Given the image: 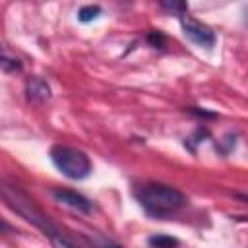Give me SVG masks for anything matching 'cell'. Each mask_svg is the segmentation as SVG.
Instances as JSON below:
<instances>
[{
  "mask_svg": "<svg viewBox=\"0 0 248 248\" xmlns=\"http://www.w3.org/2000/svg\"><path fill=\"white\" fill-rule=\"evenodd\" d=\"M180 25H182L184 37H188L194 45L203 46V48H211L215 45V33L205 23L184 14V16H180Z\"/></svg>",
  "mask_w": 248,
  "mask_h": 248,
  "instance_id": "4",
  "label": "cell"
},
{
  "mask_svg": "<svg viewBox=\"0 0 248 248\" xmlns=\"http://www.w3.org/2000/svg\"><path fill=\"white\" fill-rule=\"evenodd\" d=\"M161 6H163L165 10H169V12H174L178 17L184 16L186 10H188V4H186V2H161Z\"/></svg>",
  "mask_w": 248,
  "mask_h": 248,
  "instance_id": "10",
  "label": "cell"
},
{
  "mask_svg": "<svg viewBox=\"0 0 248 248\" xmlns=\"http://www.w3.org/2000/svg\"><path fill=\"white\" fill-rule=\"evenodd\" d=\"M50 159L56 165V169L68 178L79 180L91 172V161L79 149L66 147V145H54L50 149Z\"/></svg>",
  "mask_w": 248,
  "mask_h": 248,
  "instance_id": "3",
  "label": "cell"
},
{
  "mask_svg": "<svg viewBox=\"0 0 248 248\" xmlns=\"http://www.w3.org/2000/svg\"><path fill=\"white\" fill-rule=\"evenodd\" d=\"M52 196H54L56 202L66 203V205H70V207H74L78 211H83V213H89L91 211V202L85 196H81V194H78L74 190H66V188L52 190Z\"/></svg>",
  "mask_w": 248,
  "mask_h": 248,
  "instance_id": "5",
  "label": "cell"
},
{
  "mask_svg": "<svg viewBox=\"0 0 248 248\" xmlns=\"http://www.w3.org/2000/svg\"><path fill=\"white\" fill-rule=\"evenodd\" d=\"M2 196H4L6 203H8L16 213H19L25 221H29L31 225H35L37 229H41L43 234L48 236V240L52 242L54 248H78V246L48 219V215H45V211H43L41 207H37L35 202H33L25 192H21L17 186L4 184V186H2Z\"/></svg>",
  "mask_w": 248,
  "mask_h": 248,
  "instance_id": "1",
  "label": "cell"
},
{
  "mask_svg": "<svg viewBox=\"0 0 248 248\" xmlns=\"http://www.w3.org/2000/svg\"><path fill=\"white\" fill-rule=\"evenodd\" d=\"M147 43L151 46H157V48H163L165 46V35L161 31H149L147 33Z\"/></svg>",
  "mask_w": 248,
  "mask_h": 248,
  "instance_id": "11",
  "label": "cell"
},
{
  "mask_svg": "<svg viewBox=\"0 0 248 248\" xmlns=\"http://www.w3.org/2000/svg\"><path fill=\"white\" fill-rule=\"evenodd\" d=\"M25 93L31 101H37V103H43L50 97V87L48 83L43 79V78H29L27 79V85H25Z\"/></svg>",
  "mask_w": 248,
  "mask_h": 248,
  "instance_id": "6",
  "label": "cell"
},
{
  "mask_svg": "<svg viewBox=\"0 0 248 248\" xmlns=\"http://www.w3.org/2000/svg\"><path fill=\"white\" fill-rule=\"evenodd\" d=\"M136 198L141 203V207L155 217H167L174 211H178L180 207L186 205V196L167 184H143L136 190Z\"/></svg>",
  "mask_w": 248,
  "mask_h": 248,
  "instance_id": "2",
  "label": "cell"
},
{
  "mask_svg": "<svg viewBox=\"0 0 248 248\" xmlns=\"http://www.w3.org/2000/svg\"><path fill=\"white\" fill-rule=\"evenodd\" d=\"M103 248H124V246H120V244H110V242H108V244H105Z\"/></svg>",
  "mask_w": 248,
  "mask_h": 248,
  "instance_id": "13",
  "label": "cell"
},
{
  "mask_svg": "<svg viewBox=\"0 0 248 248\" xmlns=\"http://www.w3.org/2000/svg\"><path fill=\"white\" fill-rule=\"evenodd\" d=\"M0 66H2V70H4V72H16V70H21V62H19L16 56H10L6 50L2 52Z\"/></svg>",
  "mask_w": 248,
  "mask_h": 248,
  "instance_id": "8",
  "label": "cell"
},
{
  "mask_svg": "<svg viewBox=\"0 0 248 248\" xmlns=\"http://www.w3.org/2000/svg\"><path fill=\"white\" fill-rule=\"evenodd\" d=\"M101 14V8L99 6H83L79 12H78V19L87 23V21H93L95 17H99Z\"/></svg>",
  "mask_w": 248,
  "mask_h": 248,
  "instance_id": "9",
  "label": "cell"
},
{
  "mask_svg": "<svg viewBox=\"0 0 248 248\" xmlns=\"http://www.w3.org/2000/svg\"><path fill=\"white\" fill-rule=\"evenodd\" d=\"M188 112H192L196 116H202V118H215L217 116L215 112H209V110H203V108H198V107H190Z\"/></svg>",
  "mask_w": 248,
  "mask_h": 248,
  "instance_id": "12",
  "label": "cell"
},
{
  "mask_svg": "<svg viewBox=\"0 0 248 248\" xmlns=\"http://www.w3.org/2000/svg\"><path fill=\"white\" fill-rule=\"evenodd\" d=\"M147 244L151 248H176L178 240L174 236H167V234H153V236H149Z\"/></svg>",
  "mask_w": 248,
  "mask_h": 248,
  "instance_id": "7",
  "label": "cell"
}]
</instances>
